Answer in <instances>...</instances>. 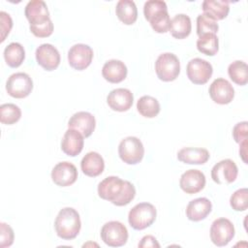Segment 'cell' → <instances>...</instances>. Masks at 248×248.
<instances>
[{"mask_svg":"<svg viewBox=\"0 0 248 248\" xmlns=\"http://www.w3.org/2000/svg\"><path fill=\"white\" fill-rule=\"evenodd\" d=\"M80 168L82 172L90 177H96L100 175L105 169V162L103 157L95 151L88 152L81 159Z\"/></svg>","mask_w":248,"mask_h":248,"instance_id":"obj_22","label":"cell"},{"mask_svg":"<svg viewBox=\"0 0 248 248\" xmlns=\"http://www.w3.org/2000/svg\"><path fill=\"white\" fill-rule=\"evenodd\" d=\"M127 67L126 65L116 59H111L107 61L102 68L103 78L110 83H119L123 81L127 77Z\"/></svg>","mask_w":248,"mask_h":248,"instance_id":"obj_21","label":"cell"},{"mask_svg":"<svg viewBox=\"0 0 248 248\" xmlns=\"http://www.w3.org/2000/svg\"><path fill=\"white\" fill-rule=\"evenodd\" d=\"M56 234L64 240L76 238L80 231L81 222L78 212L73 207L62 208L54 221Z\"/></svg>","mask_w":248,"mask_h":248,"instance_id":"obj_2","label":"cell"},{"mask_svg":"<svg viewBox=\"0 0 248 248\" xmlns=\"http://www.w3.org/2000/svg\"><path fill=\"white\" fill-rule=\"evenodd\" d=\"M209 96L212 101L219 105L230 104L234 97V89L231 82L219 78L213 80L209 86Z\"/></svg>","mask_w":248,"mask_h":248,"instance_id":"obj_14","label":"cell"},{"mask_svg":"<svg viewBox=\"0 0 248 248\" xmlns=\"http://www.w3.org/2000/svg\"><path fill=\"white\" fill-rule=\"evenodd\" d=\"M219 29V25L216 20L212 19L205 14H201L197 17V34L198 36H202L207 33L216 34Z\"/></svg>","mask_w":248,"mask_h":248,"instance_id":"obj_33","label":"cell"},{"mask_svg":"<svg viewBox=\"0 0 248 248\" xmlns=\"http://www.w3.org/2000/svg\"><path fill=\"white\" fill-rule=\"evenodd\" d=\"M164 10H168V6L166 4L165 1H161V0H149L146 1L144 3L143 6V15L145 19L148 21V19L155 15L156 13L160 12V11H164Z\"/></svg>","mask_w":248,"mask_h":248,"instance_id":"obj_35","label":"cell"},{"mask_svg":"<svg viewBox=\"0 0 248 248\" xmlns=\"http://www.w3.org/2000/svg\"><path fill=\"white\" fill-rule=\"evenodd\" d=\"M238 173L236 164L231 159H225L215 164L211 170V178L217 184L232 183Z\"/></svg>","mask_w":248,"mask_h":248,"instance_id":"obj_12","label":"cell"},{"mask_svg":"<svg viewBox=\"0 0 248 248\" xmlns=\"http://www.w3.org/2000/svg\"><path fill=\"white\" fill-rule=\"evenodd\" d=\"M33 89V80L25 73H15L9 77L6 82L7 93L16 99L27 97Z\"/></svg>","mask_w":248,"mask_h":248,"instance_id":"obj_7","label":"cell"},{"mask_svg":"<svg viewBox=\"0 0 248 248\" xmlns=\"http://www.w3.org/2000/svg\"><path fill=\"white\" fill-rule=\"evenodd\" d=\"M230 78L237 85H246L248 82V67L241 60H236L231 63L228 67Z\"/></svg>","mask_w":248,"mask_h":248,"instance_id":"obj_29","label":"cell"},{"mask_svg":"<svg viewBox=\"0 0 248 248\" xmlns=\"http://www.w3.org/2000/svg\"><path fill=\"white\" fill-rule=\"evenodd\" d=\"M127 228L119 221H109L101 229L102 240L110 247H121L128 240Z\"/></svg>","mask_w":248,"mask_h":248,"instance_id":"obj_6","label":"cell"},{"mask_svg":"<svg viewBox=\"0 0 248 248\" xmlns=\"http://www.w3.org/2000/svg\"><path fill=\"white\" fill-rule=\"evenodd\" d=\"M37 63L46 71H53L60 64V53L58 49L50 44H42L36 49Z\"/></svg>","mask_w":248,"mask_h":248,"instance_id":"obj_15","label":"cell"},{"mask_svg":"<svg viewBox=\"0 0 248 248\" xmlns=\"http://www.w3.org/2000/svg\"><path fill=\"white\" fill-rule=\"evenodd\" d=\"M115 13L120 21L126 25H132L138 18V9L134 1L120 0L115 7Z\"/></svg>","mask_w":248,"mask_h":248,"instance_id":"obj_26","label":"cell"},{"mask_svg":"<svg viewBox=\"0 0 248 248\" xmlns=\"http://www.w3.org/2000/svg\"><path fill=\"white\" fill-rule=\"evenodd\" d=\"M239 155H240V157H241V159H242V161L245 163V164H247V160H246V146H247V140H244V141H242L241 143H239Z\"/></svg>","mask_w":248,"mask_h":248,"instance_id":"obj_40","label":"cell"},{"mask_svg":"<svg viewBox=\"0 0 248 248\" xmlns=\"http://www.w3.org/2000/svg\"><path fill=\"white\" fill-rule=\"evenodd\" d=\"M25 58L24 47L19 43H11L4 49V59L11 68L19 67Z\"/></svg>","mask_w":248,"mask_h":248,"instance_id":"obj_27","label":"cell"},{"mask_svg":"<svg viewBox=\"0 0 248 248\" xmlns=\"http://www.w3.org/2000/svg\"><path fill=\"white\" fill-rule=\"evenodd\" d=\"M234 232V226L229 219L219 218L214 220L210 227V239L214 245L223 247L231 242Z\"/></svg>","mask_w":248,"mask_h":248,"instance_id":"obj_8","label":"cell"},{"mask_svg":"<svg viewBox=\"0 0 248 248\" xmlns=\"http://www.w3.org/2000/svg\"><path fill=\"white\" fill-rule=\"evenodd\" d=\"M203 14L214 20H222L230 12L229 2L225 0H204L202 5Z\"/></svg>","mask_w":248,"mask_h":248,"instance_id":"obj_24","label":"cell"},{"mask_svg":"<svg viewBox=\"0 0 248 248\" xmlns=\"http://www.w3.org/2000/svg\"><path fill=\"white\" fill-rule=\"evenodd\" d=\"M24 15L29 21V28H35L51 21L46 4L43 0H32L27 3Z\"/></svg>","mask_w":248,"mask_h":248,"instance_id":"obj_9","label":"cell"},{"mask_svg":"<svg viewBox=\"0 0 248 248\" xmlns=\"http://www.w3.org/2000/svg\"><path fill=\"white\" fill-rule=\"evenodd\" d=\"M209 157L208 150L202 147H184L177 152V159L189 165H203Z\"/></svg>","mask_w":248,"mask_h":248,"instance_id":"obj_23","label":"cell"},{"mask_svg":"<svg viewBox=\"0 0 248 248\" xmlns=\"http://www.w3.org/2000/svg\"><path fill=\"white\" fill-rule=\"evenodd\" d=\"M0 20H1V42H4L7 35H9L13 27V20L10 15L3 11L0 12Z\"/></svg>","mask_w":248,"mask_h":248,"instance_id":"obj_38","label":"cell"},{"mask_svg":"<svg viewBox=\"0 0 248 248\" xmlns=\"http://www.w3.org/2000/svg\"><path fill=\"white\" fill-rule=\"evenodd\" d=\"M84 137L75 129H68L61 141L62 151L71 157L78 156L83 148Z\"/></svg>","mask_w":248,"mask_h":248,"instance_id":"obj_19","label":"cell"},{"mask_svg":"<svg viewBox=\"0 0 248 248\" xmlns=\"http://www.w3.org/2000/svg\"><path fill=\"white\" fill-rule=\"evenodd\" d=\"M188 78L195 84L206 83L212 76V65L204 59L194 58L191 59L186 67Z\"/></svg>","mask_w":248,"mask_h":248,"instance_id":"obj_10","label":"cell"},{"mask_svg":"<svg viewBox=\"0 0 248 248\" xmlns=\"http://www.w3.org/2000/svg\"><path fill=\"white\" fill-rule=\"evenodd\" d=\"M118 155L120 159L128 165L140 163L144 155V147L140 139L127 137L118 145Z\"/></svg>","mask_w":248,"mask_h":248,"instance_id":"obj_5","label":"cell"},{"mask_svg":"<svg viewBox=\"0 0 248 248\" xmlns=\"http://www.w3.org/2000/svg\"><path fill=\"white\" fill-rule=\"evenodd\" d=\"M148 21L152 29L157 33H166L170 30V18L168 10H164L156 13L149 18Z\"/></svg>","mask_w":248,"mask_h":248,"instance_id":"obj_32","label":"cell"},{"mask_svg":"<svg viewBox=\"0 0 248 248\" xmlns=\"http://www.w3.org/2000/svg\"><path fill=\"white\" fill-rule=\"evenodd\" d=\"M52 181L60 187H67L74 184L78 179V170L70 162H60L51 170Z\"/></svg>","mask_w":248,"mask_h":248,"instance_id":"obj_13","label":"cell"},{"mask_svg":"<svg viewBox=\"0 0 248 248\" xmlns=\"http://www.w3.org/2000/svg\"><path fill=\"white\" fill-rule=\"evenodd\" d=\"M96 120L93 114L88 111H78L68 121L69 129L78 131L84 138H88L95 130Z\"/></svg>","mask_w":248,"mask_h":248,"instance_id":"obj_17","label":"cell"},{"mask_svg":"<svg viewBox=\"0 0 248 248\" xmlns=\"http://www.w3.org/2000/svg\"><path fill=\"white\" fill-rule=\"evenodd\" d=\"M0 247H10L14 242V231L6 223L0 224Z\"/></svg>","mask_w":248,"mask_h":248,"instance_id":"obj_36","label":"cell"},{"mask_svg":"<svg viewBox=\"0 0 248 248\" xmlns=\"http://www.w3.org/2000/svg\"><path fill=\"white\" fill-rule=\"evenodd\" d=\"M248 190L247 188H241L236 190L230 199V204L235 211H245L248 207Z\"/></svg>","mask_w":248,"mask_h":248,"instance_id":"obj_34","label":"cell"},{"mask_svg":"<svg viewBox=\"0 0 248 248\" xmlns=\"http://www.w3.org/2000/svg\"><path fill=\"white\" fill-rule=\"evenodd\" d=\"M21 117L20 108L15 104H3L0 107V121L6 125L16 123Z\"/></svg>","mask_w":248,"mask_h":248,"instance_id":"obj_31","label":"cell"},{"mask_svg":"<svg viewBox=\"0 0 248 248\" xmlns=\"http://www.w3.org/2000/svg\"><path fill=\"white\" fill-rule=\"evenodd\" d=\"M139 247L140 248H148V247H160V244L158 243L157 239L153 236V235H145L143 236L140 243H139Z\"/></svg>","mask_w":248,"mask_h":248,"instance_id":"obj_39","label":"cell"},{"mask_svg":"<svg viewBox=\"0 0 248 248\" xmlns=\"http://www.w3.org/2000/svg\"><path fill=\"white\" fill-rule=\"evenodd\" d=\"M137 108L142 116L146 118H153L160 112V103L154 97L144 95L138 100Z\"/></svg>","mask_w":248,"mask_h":248,"instance_id":"obj_28","label":"cell"},{"mask_svg":"<svg viewBox=\"0 0 248 248\" xmlns=\"http://www.w3.org/2000/svg\"><path fill=\"white\" fill-rule=\"evenodd\" d=\"M205 176L199 170H188L182 173L179 180V186L186 194H197L205 186Z\"/></svg>","mask_w":248,"mask_h":248,"instance_id":"obj_16","label":"cell"},{"mask_svg":"<svg viewBox=\"0 0 248 248\" xmlns=\"http://www.w3.org/2000/svg\"><path fill=\"white\" fill-rule=\"evenodd\" d=\"M212 210V203L207 198L192 200L186 207V216L190 221L199 222L207 217Z\"/></svg>","mask_w":248,"mask_h":248,"instance_id":"obj_20","label":"cell"},{"mask_svg":"<svg viewBox=\"0 0 248 248\" xmlns=\"http://www.w3.org/2000/svg\"><path fill=\"white\" fill-rule=\"evenodd\" d=\"M134 101L133 93L126 88H116L111 90L108 97L107 103L108 107L115 111H126L128 110Z\"/></svg>","mask_w":248,"mask_h":248,"instance_id":"obj_18","label":"cell"},{"mask_svg":"<svg viewBox=\"0 0 248 248\" xmlns=\"http://www.w3.org/2000/svg\"><path fill=\"white\" fill-rule=\"evenodd\" d=\"M155 72L163 81L174 80L180 73V62L177 56L170 52L160 54L155 62Z\"/></svg>","mask_w":248,"mask_h":248,"instance_id":"obj_4","label":"cell"},{"mask_svg":"<svg viewBox=\"0 0 248 248\" xmlns=\"http://www.w3.org/2000/svg\"><path fill=\"white\" fill-rule=\"evenodd\" d=\"M98 195L101 199L108 201L116 206H124L134 200L136 188L130 181L112 175L99 183Z\"/></svg>","mask_w":248,"mask_h":248,"instance_id":"obj_1","label":"cell"},{"mask_svg":"<svg viewBox=\"0 0 248 248\" xmlns=\"http://www.w3.org/2000/svg\"><path fill=\"white\" fill-rule=\"evenodd\" d=\"M192 30L191 19L187 15L178 14L170 19V32L175 39L181 40L188 37Z\"/></svg>","mask_w":248,"mask_h":248,"instance_id":"obj_25","label":"cell"},{"mask_svg":"<svg viewBox=\"0 0 248 248\" xmlns=\"http://www.w3.org/2000/svg\"><path fill=\"white\" fill-rule=\"evenodd\" d=\"M197 48L205 55H215L219 49V41L216 34L207 33L200 36L197 41Z\"/></svg>","mask_w":248,"mask_h":248,"instance_id":"obj_30","label":"cell"},{"mask_svg":"<svg viewBox=\"0 0 248 248\" xmlns=\"http://www.w3.org/2000/svg\"><path fill=\"white\" fill-rule=\"evenodd\" d=\"M247 121H242L234 125L232 128V137L235 142L241 143L244 140H247Z\"/></svg>","mask_w":248,"mask_h":248,"instance_id":"obj_37","label":"cell"},{"mask_svg":"<svg viewBox=\"0 0 248 248\" xmlns=\"http://www.w3.org/2000/svg\"><path fill=\"white\" fill-rule=\"evenodd\" d=\"M93 49L85 44H76L68 51L70 66L78 71L85 70L92 62Z\"/></svg>","mask_w":248,"mask_h":248,"instance_id":"obj_11","label":"cell"},{"mask_svg":"<svg viewBox=\"0 0 248 248\" xmlns=\"http://www.w3.org/2000/svg\"><path fill=\"white\" fill-rule=\"evenodd\" d=\"M157 210L149 202L136 204L128 214V222L134 230L141 231L150 227L156 220Z\"/></svg>","mask_w":248,"mask_h":248,"instance_id":"obj_3","label":"cell"}]
</instances>
